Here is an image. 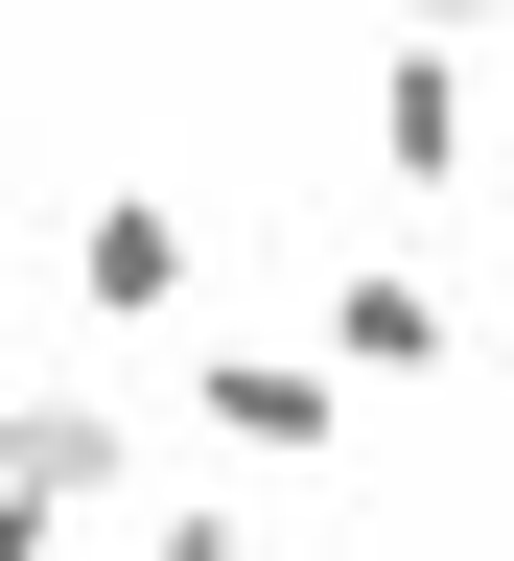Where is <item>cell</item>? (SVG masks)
I'll use <instances>...</instances> for the list:
<instances>
[{
	"mask_svg": "<svg viewBox=\"0 0 514 561\" xmlns=\"http://www.w3.org/2000/svg\"><path fill=\"white\" fill-rule=\"evenodd\" d=\"M445 351H468V305H445L421 257H351V280H328V375H445Z\"/></svg>",
	"mask_w": 514,
	"mask_h": 561,
	"instance_id": "obj_1",
	"label": "cell"
},
{
	"mask_svg": "<svg viewBox=\"0 0 514 561\" xmlns=\"http://www.w3.org/2000/svg\"><path fill=\"white\" fill-rule=\"evenodd\" d=\"M375 164H398V187H468V164H491V117H468L445 24H398V70H375Z\"/></svg>",
	"mask_w": 514,
	"mask_h": 561,
	"instance_id": "obj_2",
	"label": "cell"
},
{
	"mask_svg": "<svg viewBox=\"0 0 514 561\" xmlns=\"http://www.w3.org/2000/svg\"><path fill=\"white\" fill-rule=\"evenodd\" d=\"M94 491H117V421L94 398H24V421H0V538H24V515H94Z\"/></svg>",
	"mask_w": 514,
	"mask_h": 561,
	"instance_id": "obj_3",
	"label": "cell"
},
{
	"mask_svg": "<svg viewBox=\"0 0 514 561\" xmlns=\"http://www.w3.org/2000/svg\"><path fill=\"white\" fill-rule=\"evenodd\" d=\"M210 421H235L258 468H305L328 421H351V375H328V351H210Z\"/></svg>",
	"mask_w": 514,
	"mask_h": 561,
	"instance_id": "obj_4",
	"label": "cell"
},
{
	"mask_svg": "<svg viewBox=\"0 0 514 561\" xmlns=\"http://www.w3.org/2000/svg\"><path fill=\"white\" fill-rule=\"evenodd\" d=\"M70 280H94L117 328H140V305H187V210H164V187H117L94 234H70Z\"/></svg>",
	"mask_w": 514,
	"mask_h": 561,
	"instance_id": "obj_5",
	"label": "cell"
},
{
	"mask_svg": "<svg viewBox=\"0 0 514 561\" xmlns=\"http://www.w3.org/2000/svg\"><path fill=\"white\" fill-rule=\"evenodd\" d=\"M398 24H445V47H468V24H514V0H398Z\"/></svg>",
	"mask_w": 514,
	"mask_h": 561,
	"instance_id": "obj_6",
	"label": "cell"
},
{
	"mask_svg": "<svg viewBox=\"0 0 514 561\" xmlns=\"http://www.w3.org/2000/svg\"><path fill=\"white\" fill-rule=\"evenodd\" d=\"M491 164H514V140H491Z\"/></svg>",
	"mask_w": 514,
	"mask_h": 561,
	"instance_id": "obj_7",
	"label": "cell"
}]
</instances>
